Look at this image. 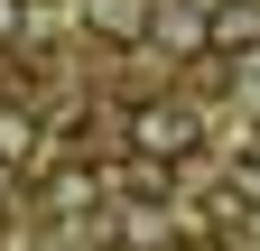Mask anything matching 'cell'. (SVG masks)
<instances>
[{
    "label": "cell",
    "instance_id": "cell-1",
    "mask_svg": "<svg viewBox=\"0 0 260 251\" xmlns=\"http://www.w3.org/2000/svg\"><path fill=\"white\" fill-rule=\"evenodd\" d=\"M130 149H149V159H195L205 149V121H195L186 103H130Z\"/></svg>",
    "mask_w": 260,
    "mask_h": 251
},
{
    "label": "cell",
    "instance_id": "cell-2",
    "mask_svg": "<svg viewBox=\"0 0 260 251\" xmlns=\"http://www.w3.org/2000/svg\"><path fill=\"white\" fill-rule=\"evenodd\" d=\"M205 56H260V0H214L205 10Z\"/></svg>",
    "mask_w": 260,
    "mask_h": 251
},
{
    "label": "cell",
    "instance_id": "cell-3",
    "mask_svg": "<svg viewBox=\"0 0 260 251\" xmlns=\"http://www.w3.org/2000/svg\"><path fill=\"white\" fill-rule=\"evenodd\" d=\"M84 28H93V38H103V47H149V0H84Z\"/></svg>",
    "mask_w": 260,
    "mask_h": 251
},
{
    "label": "cell",
    "instance_id": "cell-4",
    "mask_svg": "<svg viewBox=\"0 0 260 251\" xmlns=\"http://www.w3.org/2000/svg\"><path fill=\"white\" fill-rule=\"evenodd\" d=\"M112 186H121L130 205H168L177 196V159H149V149H140L130 168H112Z\"/></svg>",
    "mask_w": 260,
    "mask_h": 251
},
{
    "label": "cell",
    "instance_id": "cell-5",
    "mask_svg": "<svg viewBox=\"0 0 260 251\" xmlns=\"http://www.w3.org/2000/svg\"><path fill=\"white\" fill-rule=\"evenodd\" d=\"M28 159H38V121H28L19 103H0V168H10V177H19Z\"/></svg>",
    "mask_w": 260,
    "mask_h": 251
},
{
    "label": "cell",
    "instance_id": "cell-6",
    "mask_svg": "<svg viewBox=\"0 0 260 251\" xmlns=\"http://www.w3.org/2000/svg\"><path fill=\"white\" fill-rule=\"evenodd\" d=\"M93 196H103V177H93V168H65V177H47V214H84Z\"/></svg>",
    "mask_w": 260,
    "mask_h": 251
},
{
    "label": "cell",
    "instance_id": "cell-7",
    "mask_svg": "<svg viewBox=\"0 0 260 251\" xmlns=\"http://www.w3.org/2000/svg\"><path fill=\"white\" fill-rule=\"evenodd\" d=\"M233 196H251V205H260V131L233 149Z\"/></svg>",
    "mask_w": 260,
    "mask_h": 251
},
{
    "label": "cell",
    "instance_id": "cell-8",
    "mask_svg": "<svg viewBox=\"0 0 260 251\" xmlns=\"http://www.w3.org/2000/svg\"><path fill=\"white\" fill-rule=\"evenodd\" d=\"M28 38V0H0V47H19Z\"/></svg>",
    "mask_w": 260,
    "mask_h": 251
}]
</instances>
